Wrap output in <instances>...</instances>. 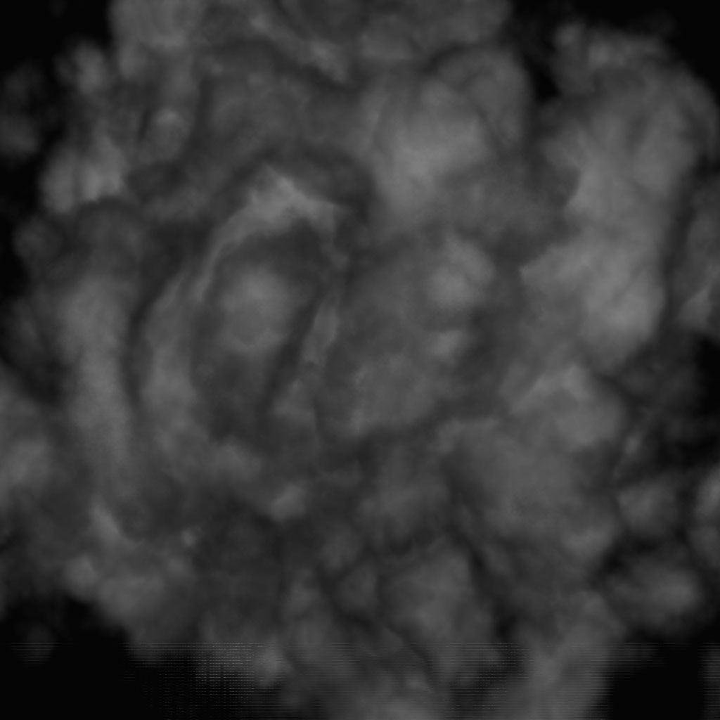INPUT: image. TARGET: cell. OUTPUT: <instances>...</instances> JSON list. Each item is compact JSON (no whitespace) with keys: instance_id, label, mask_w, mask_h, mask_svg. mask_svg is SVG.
Instances as JSON below:
<instances>
[{"instance_id":"obj_1","label":"cell","mask_w":720,"mask_h":720,"mask_svg":"<svg viewBox=\"0 0 720 720\" xmlns=\"http://www.w3.org/2000/svg\"><path fill=\"white\" fill-rule=\"evenodd\" d=\"M210 309L198 343L202 371L234 395L260 397L294 323L292 296L272 278L249 276L226 287Z\"/></svg>"}]
</instances>
